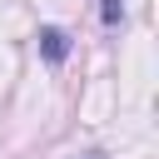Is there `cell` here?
Masks as SVG:
<instances>
[{
	"label": "cell",
	"mask_w": 159,
	"mask_h": 159,
	"mask_svg": "<svg viewBox=\"0 0 159 159\" xmlns=\"http://www.w3.org/2000/svg\"><path fill=\"white\" fill-rule=\"evenodd\" d=\"M40 55H45L50 65H60V60L70 55V35H65L60 25H45V30H40Z\"/></svg>",
	"instance_id": "1"
},
{
	"label": "cell",
	"mask_w": 159,
	"mask_h": 159,
	"mask_svg": "<svg viewBox=\"0 0 159 159\" xmlns=\"http://www.w3.org/2000/svg\"><path fill=\"white\" fill-rule=\"evenodd\" d=\"M80 159H104V154H99V149H89V154H80Z\"/></svg>",
	"instance_id": "3"
},
{
	"label": "cell",
	"mask_w": 159,
	"mask_h": 159,
	"mask_svg": "<svg viewBox=\"0 0 159 159\" xmlns=\"http://www.w3.org/2000/svg\"><path fill=\"white\" fill-rule=\"evenodd\" d=\"M99 15H104V25H119V15H124V0H99Z\"/></svg>",
	"instance_id": "2"
}]
</instances>
